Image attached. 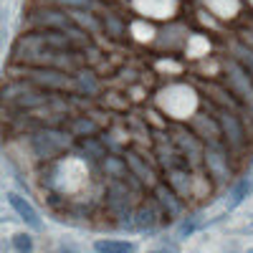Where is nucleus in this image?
<instances>
[{"label":"nucleus","instance_id":"obj_1","mask_svg":"<svg viewBox=\"0 0 253 253\" xmlns=\"http://www.w3.org/2000/svg\"><path fill=\"white\" fill-rule=\"evenodd\" d=\"M33 142V150L38 157H53L56 152H61V147L66 144V139H63V134L58 132H36L31 137Z\"/></svg>","mask_w":253,"mask_h":253},{"label":"nucleus","instance_id":"obj_2","mask_svg":"<svg viewBox=\"0 0 253 253\" xmlns=\"http://www.w3.org/2000/svg\"><path fill=\"white\" fill-rule=\"evenodd\" d=\"M165 107L175 117H185L195 107V94L190 89H185V86H175V89H170V101L165 99Z\"/></svg>","mask_w":253,"mask_h":253},{"label":"nucleus","instance_id":"obj_3","mask_svg":"<svg viewBox=\"0 0 253 253\" xmlns=\"http://www.w3.org/2000/svg\"><path fill=\"white\" fill-rule=\"evenodd\" d=\"M8 203L13 205V210L20 215V220H26L31 228H41V218H38V213H36V208L23 198V195H18V193H8Z\"/></svg>","mask_w":253,"mask_h":253},{"label":"nucleus","instance_id":"obj_4","mask_svg":"<svg viewBox=\"0 0 253 253\" xmlns=\"http://www.w3.org/2000/svg\"><path fill=\"white\" fill-rule=\"evenodd\" d=\"M137 8L152 18H167L175 13V0H137Z\"/></svg>","mask_w":253,"mask_h":253},{"label":"nucleus","instance_id":"obj_5","mask_svg":"<svg viewBox=\"0 0 253 253\" xmlns=\"http://www.w3.org/2000/svg\"><path fill=\"white\" fill-rule=\"evenodd\" d=\"M94 251L96 253H134V243H129V241H96Z\"/></svg>","mask_w":253,"mask_h":253},{"label":"nucleus","instance_id":"obj_6","mask_svg":"<svg viewBox=\"0 0 253 253\" xmlns=\"http://www.w3.org/2000/svg\"><path fill=\"white\" fill-rule=\"evenodd\" d=\"M43 3L61 10H91L96 5V0H43Z\"/></svg>","mask_w":253,"mask_h":253},{"label":"nucleus","instance_id":"obj_7","mask_svg":"<svg viewBox=\"0 0 253 253\" xmlns=\"http://www.w3.org/2000/svg\"><path fill=\"white\" fill-rule=\"evenodd\" d=\"M208 8L220 18H233L238 10V0H208Z\"/></svg>","mask_w":253,"mask_h":253},{"label":"nucleus","instance_id":"obj_8","mask_svg":"<svg viewBox=\"0 0 253 253\" xmlns=\"http://www.w3.org/2000/svg\"><path fill=\"white\" fill-rule=\"evenodd\" d=\"M13 246H15L18 253H31L33 251V241H31L28 233H15L13 236Z\"/></svg>","mask_w":253,"mask_h":253},{"label":"nucleus","instance_id":"obj_9","mask_svg":"<svg viewBox=\"0 0 253 253\" xmlns=\"http://www.w3.org/2000/svg\"><path fill=\"white\" fill-rule=\"evenodd\" d=\"M71 132L74 134H94L96 132V124H91L89 119H76L71 124Z\"/></svg>","mask_w":253,"mask_h":253},{"label":"nucleus","instance_id":"obj_10","mask_svg":"<svg viewBox=\"0 0 253 253\" xmlns=\"http://www.w3.org/2000/svg\"><path fill=\"white\" fill-rule=\"evenodd\" d=\"M251 193V182L248 180H243L236 190H233V195H230V205H238V203H243V198Z\"/></svg>","mask_w":253,"mask_h":253},{"label":"nucleus","instance_id":"obj_11","mask_svg":"<svg viewBox=\"0 0 253 253\" xmlns=\"http://www.w3.org/2000/svg\"><path fill=\"white\" fill-rule=\"evenodd\" d=\"M137 223H139L142 228H144V225H155V213H152V210H147V208L139 210V220H137Z\"/></svg>","mask_w":253,"mask_h":253},{"label":"nucleus","instance_id":"obj_12","mask_svg":"<svg viewBox=\"0 0 253 253\" xmlns=\"http://www.w3.org/2000/svg\"><path fill=\"white\" fill-rule=\"evenodd\" d=\"M200 51H208V41H203V38H193V46H190V53L193 56H200Z\"/></svg>","mask_w":253,"mask_h":253},{"label":"nucleus","instance_id":"obj_13","mask_svg":"<svg viewBox=\"0 0 253 253\" xmlns=\"http://www.w3.org/2000/svg\"><path fill=\"white\" fill-rule=\"evenodd\" d=\"M147 253H177V246H165V248H155V251H147Z\"/></svg>","mask_w":253,"mask_h":253}]
</instances>
